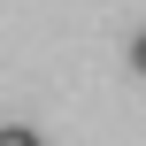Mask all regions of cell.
I'll return each mask as SVG.
<instances>
[{"mask_svg": "<svg viewBox=\"0 0 146 146\" xmlns=\"http://www.w3.org/2000/svg\"><path fill=\"white\" fill-rule=\"evenodd\" d=\"M131 62H139V69H146V31H139V38H131Z\"/></svg>", "mask_w": 146, "mask_h": 146, "instance_id": "7a4b0ae2", "label": "cell"}, {"mask_svg": "<svg viewBox=\"0 0 146 146\" xmlns=\"http://www.w3.org/2000/svg\"><path fill=\"white\" fill-rule=\"evenodd\" d=\"M0 146H46L38 131H23V123H0Z\"/></svg>", "mask_w": 146, "mask_h": 146, "instance_id": "6da1fadb", "label": "cell"}]
</instances>
